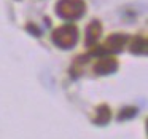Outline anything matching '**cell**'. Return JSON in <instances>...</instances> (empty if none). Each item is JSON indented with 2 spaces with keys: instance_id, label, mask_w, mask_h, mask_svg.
Instances as JSON below:
<instances>
[{
  "instance_id": "6da1fadb",
  "label": "cell",
  "mask_w": 148,
  "mask_h": 139,
  "mask_svg": "<svg viewBox=\"0 0 148 139\" xmlns=\"http://www.w3.org/2000/svg\"><path fill=\"white\" fill-rule=\"evenodd\" d=\"M78 39V30L75 26L72 24H65V26H61L59 29H56L53 32V42L59 46V48L69 50L77 43Z\"/></svg>"
},
{
  "instance_id": "7a4b0ae2",
  "label": "cell",
  "mask_w": 148,
  "mask_h": 139,
  "mask_svg": "<svg viewBox=\"0 0 148 139\" xmlns=\"http://www.w3.org/2000/svg\"><path fill=\"white\" fill-rule=\"evenodd\" d=\"M84 5L83 0H61L56 5V11L61 18L64 19H78L84 13Z\"/></svg>"
},
{
  "instance_id": "3957f363",
  "label": "cell",
  "mask_w": 148,
  "mask_h": 139,
  "mask_svg": "<svg viewBox=\"0 0 148 139\" xmlns=\"http://www.w3.org/2000/svg\"><path fill=\"white\" fill-rule=\"evenodd\" d=\"M118 69V62L112 58H103L94 66V72L99 75H108V74H113V72Z\"/></svg>"
},
{
  "instance_id": "277c9868",
  "label": "cell",
  "mask_w": 148,
  "mask_h": 139,
  "mask_svg": "<svg viewBox=\"0 0 148 139\" xmlns=\"http://www.w3.org/2000/svg\"><path fill=\"white\" fill-rule=\"evenodd\" d=\"M126 43V37L121 35V34H115V35H110L108 40H107V48L113 53L121 51V48Z\"/></svg>"
},
{
  "instance_id": "5b68a950",
  "label": "cell",
  "mask_w": 148,
  "mask_h": 139,
  "mask_svg": "<svg viewBox=\"0 0 148 139\" xmlns=\"http://www.w3.org/2000/svg\"><path fill=\"white\" fill-rule=\"evenodd\" d=\"M110 118H112V112H110V109L107 106H100L99 109H97V112H96L94 123L102 126V125H107V123L110 122Z\"/></svg>"
},
{
  "instance_id": "8992f818",
  "label": "cell",
  "mask_w": 148,
  "mask_h": 139,
  "mask_svg": "<svg viewBox=\"0 0 148 139\" xmlns=\"http://www.w3.org/2000/svg\"><path fill=\"white\" fill-rule=\"evenodd\" d=\"M100 24L99 23H92L89 27H88V32H86V43L88 45H92V43L97 42V39L100 37Z\"/></svg>"
},
{
  "instance_id": "52a82bcc",
  "label": "cell",
  "mask_w": 148,
  "mask_h": 139,
  "mask_svg": "<svg viewBox=\"0 0 148 139\" xmlns=\"http://www.w3.org/2000/svg\"><path fill=\"white\" fill-rule=\"evenodd\" d=\"M148 50V43H147V39L143 37H135L131 43V51L135 53V55H145Z\"/></svg>"
},
{
  "instance_id": "ba28073f",
  "label": "cell",
  "mask_w": 148,
  "mask_h": 139,
  "mask_svg": "<svg viewBox=\"0 0 148 139\" xmlns=\"http://www.w3.org/2000/svg\"><path fill=\"white\" fill-rule=\"evenodd\" d=\"M134 115H137V109L135 107H126L119 112V120H127V118H132Z\"/></svg>"
}]
</instances>
